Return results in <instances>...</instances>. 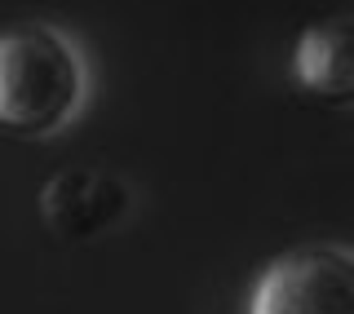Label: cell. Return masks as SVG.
I'll use <instances>...</instances> for the list:
<instances>
[{
  "label": "cell",
  "instance_id": "obj_1",
  "mask_svg": "<svg viewBox=\"0 0 354 314\" xmlns=\"http://www.w3.org/2000/svg\"><path fill=\"white\" fill-rule=\"evenodd\" d=\"M88 71L71 36L49 22L0 31V129L18 138L58 133L80 111Z\"/></svg>",
  "mask_w": 354,
  "mask_h": 314
},
{
  "label": "cell",
  "instance_id": "obj_3",
  "mask_svg": "<svg viewBox=\"0 0 354 314\" xmlns=\"http://www.w3.org/2000/svg\"><path fill=\"white\" fill-rule=\"evenodd\" d=\"M133 212V190L111 168H66L40 186V217L58 239L88 243Z\"/></svg>",
  "mask_w": 354,
  "mask_h": 314
},
{
  "label": "cell",
  "instance_id": "obj_2",
  "mask_svg": "<svg viewBox=\"0 0 354 314\" xmlns=\"http://www.w3.org/2000/svg\"><path fill=\"white\" fill-rule=\"evenodd\" d=\"M248 314H354V252L332 243L283 252L257 275Z\"/></svg>",
  "mask_w": 354,
  "mask_h": 314
},
{
  "label": "cell",
  "instance_id": "obj_4",
  "mask_svg": "<svg viewBox=\"0 0 354 314\" xmlns=\"http://www.w3.org/2000/svg\"><path fill=\"white\" fill-rule=\"evenodd\" d=\"M292 80L328 107H354V14L310 22L292 49Z\"/></svg>",
  "mask_w": 354,
  "mask_h": 314
}]
</instances>
